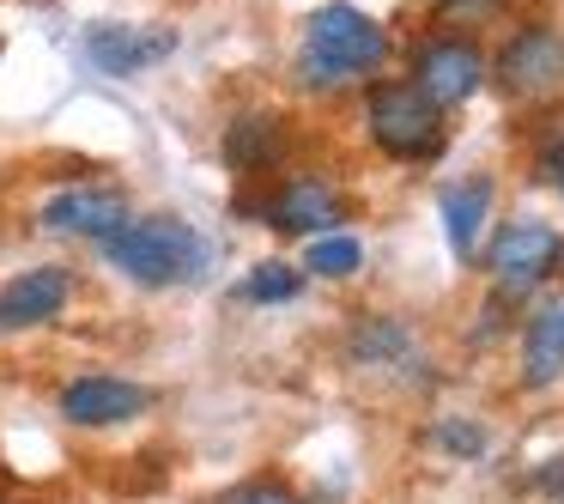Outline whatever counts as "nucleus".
I'll return each instance as SVG.
<instances>
[{
    "label": "nucleus",
    "instance_id": "nucleus-1",
    "mask_svg": "<svg viewBox=\"0 0 564 504\" xmlns=\"http://www.w3.org/2000/svg\"><path fill=\"white\" fill-rule=\"evenodd\" d=\"M98 249L122 280L147 286V292L200 286L207 268H213V244L188 219H176V213H128Z\"/></svg>",
    "mask_w": 564,
    "mask_h": 504
},
{
    "label": "nucleus",
    "instance_id": "nucleus-2",
    "mask_svg": "<svg viewBox=\"0 0 564 504\" xmlns=\"http://www.w3.org/2000/svg\"><path fill=\"white\" fill-rule=\"evenodd\" d=\"M382 62H389V31L370 13L346 7V0H328V7L310 13L292 67H297V86L304 92H340V86L370 79Z\"/></svg>",
    "mask_w": 564,
    "mask_h": 504
},
{
    "label": "nucleus",
    "instance_id": "nucleus-3",
    "mask_svg": "<svg viewBox=\"0 0 564 504\" xmlns=\"http://www.w3.org/2000/svg\"><path fill=\"white\" fill-rule=\"evenodd\" d=\"M365 128L389 159L425 164L443 152V110L413 86V79H377L365 92Z\"/></svg>",
    "mask_w": 564,
    "mask_h": 504
},
{
    "label": "nucleus",
    "instance_id": "nucleus-4",
    "mask_svg": "<svg viewBox=\"0 0 564 504\" xmlns=\"http://www.w3.org/2000/svg\"><path fill=\"white\" fill-rule=\"evenodd\" d=\"M564 268V237L546 219H510L486 249V274L503 298H528Z\"/></svg>",
    "mask_w": 564,
    "mask_h": 504
},
{
    "label": "nucleus",
    "instance_id": "nucleus-5",
    "mask_svg": "<svg viewBox=\"0 0 564 504\" xmlns=\"http://www.w3.org/2000/svg\"><path fill=\"white\" fill-rule=\"evenodd\" d=\"M79 55H86L91 74L104 79H140L159 62L176 55V31L171 25H147V19H104L79 37Z\"/></svg>",
    "mask_w": 564,
    "mask_h": 504
},
{
    "label": "nucleus",
    "instance_id": "nucleus-6",
    "mask_svg": "<svg viewBox=\"0 0 564 504\" xmlns=\"http://www.w3.org/2000/svg\"><path fill=\"white\" fill-rule=\"evenodd\" d=\"M152 407V389L134 377H116V371H86V377H67L62 395H55V414L79 431H110L128 426Z\"/></svg>",
    "mask_w": 564,
    "mask_h": 504
},
{
    "label": "nucleus",
    "instance_id": "nucleus-7",
    "mask_svg": "<svg viewBox=\"0 0 564 504\" xmlns=\"http://www.w3.org/2000/svg\"><path fill=\"white\" fill-rule=\"evenodd\" d=\"M498 86L516 104H546L564 92V37L552 25H522L498 50Z\"/></svg>",
    "mask_w": 564,
    "mask_h": 504
},
{
    "label": "nucleus",
    "instance_id": "nucleus-8",
    "mask_svg": "<svg viewBox=\"0 0 564 504\" xmlns=\"http://www.w3.org/2000/svg\"><path fill=\"white\" fill-rule=\"evenodd\" d=\"M67 304H74V268L37 261V268L13 274V280L0 286V334L50 329L55 317H67Z\"/></svg>",
    "mask_w": 564,
    "mask_h": 504
},
{
    "label": "nucleus",
    "instance_id": "nucleus-9",
    "mask_svg": "<svg viewBox=\"0 0 564 504\" xmlns=\"http://www.w3.org/2000/svg\"><path fill=\"white\" fill-rule=\"evenodd\" d=\"M122 219H128V195L110 183H67L37 207V225L50 237H86V244H104Z\"/></svg>",
    "mask_w": 564,
    "mask_h": 504
},
{
    "label": "nucleus",
    "instance_id": "nucleus-10",
    "mask_svg": "<svg viewBox=\"0 0 564 504\" xmlns=\"http://www.w3.org/2000/svg\"><path fill=\"white\" fill-rule=\"evenodd\" d=\"M413 86L425 92L437 110H455V104H467L486 86V55L467 37H431L413 50Z\"/></svg>",
    "mask_w": 564,
    "mask_h": 504
},
{
    "label": "nucleus",
    "instance_id": "nucleus-11",
    "mask_svg": "<svg viewBox=\"0 0 564 504\" xmlns=\"http://www.w3.org/2000/svg\"><path fill=\"white\" fill-rule=\"evenodd\" d=\"M340 219H346V201L328 176H285L261 201V225H273L285 237H328V232H340Z\"/></svg>",
    "mask_w": 564,
    "mask_h": 504
},
{
    "label": "nucleus",
    "instance_id": "nucleus-12",
    "mask_svg": "<svg viewBox=\"0 0 564 504\" xmlns=\"http://www.w3.org/2000/svg\"><path fill=\"white\" fill-rule=\"evenodd\" d=\"M219 147H225V164H231L237 176H261V171H273L280 152H285V122L273 110H243V116L225 122Z\"/></svg>",
    "mask_w": 564,
    "mask_h": 504
},
{
    "label": "nucleus",
    "instance_id": "nucleus-13",
    "mask_svg": "<svg viewBox=\"0 0 564 504\" xmlns=\"http://www.w3.org/2000/svg\"><path fill=\"white\" fill-rule=\"evenodd\" d=\"M443 213V237H449V256L455 261H474L479 256V237H486V219H491V183L474 176V183H449L437 201Z\"/></svg>",
    "mask_w": 564,
    "mask_h": 504
},
{
    "label": "nucleus",
    "instance_id": "nucleus-14",
    "mask_svg": "<svg viewBox=\"0 0 564 504\" xmlns=\"http://www.w3.org/2000/svg\"><path fill=\"white\" fill-rule=\"evenodd\" d=\"M564 377V304H540L522 329V383L546 389Z\"/></svg>",
    "mask_w": 564,
    "mask_h": 504
},
{
    "label": "nucleus",
    "instance_id": "nucleus-15",
    "mask_svg": "<svg viewBox=\"0 0 564 504\" xmlns=\"http://www.w3.org/2000/svg\"><path fill=\"white\" fill-rule=\"evenodd\" d=\"M352 358L358 365H406L413 358V334L394 317H370L352 329Z\"/></svg>",
    "mask_w": 564,
    "mask_h": 504
},
{
    "label": "nucleus",
    "instance_id": "nucleus-16",
    "mask_svg": "<svg viewBox=\"0 0 564 504\" xmlns=\"http://www.w3.org/2000/svg\"><path fill=\"white\" fill-rule=\"evenodd\" d=\"M304 268L316 274V280H352L358 268H365V244L346 232H328V237H310L304 249Z\"/></svg>",
    "mask_w": 564,
    "mask_h": 504
},
{
    "label": "nucleus",
    "instance_id": "nucleus-17",
    "mask_svg": "<svg viewBox=\"0 0 564 504\" xmlns=\"http://www.w3.org/2000/svg\"><path fill=\"white\" fill-rule=\"evenodd\" d=\"M297 292H304V274H297L292 261H256V268L243 274V286H237L243 304H292Z\"/></svg>",
    "mask_w": 564,
    "mask_h": 504
},
{
    "label": "nucleus",
    "instance_id": "nucleus-18",
    "mask_svg": "<svg viewBox=\"0 0 564 504\" xmlns=\"http://www.w3.org/2000/svg\"><path fill=\"white\" fill-rule=\"evenodd\" d=\"M213 504H304V498H297L285 480H237V486H225Z\"/></svg>",
    "mask_w": 564,
    "mask_h": 504
},
{
    "label": "nucleus",
    "instance_id": "nucleus-19",
    "mask_svg": "<svg viewBox=\"0 0 564 504\" xmlns=\"http://www.w3.org/2000/svg\"><path fill=\"white\" fill-rule=\"evenodd\" d=\"M437 438H443V450H455V455H479V450H486V431H479V426H443Z\"/></svg>",
    "mask_w": 564,
    "mask_h": 504
},
{
    "label": "nucleus",
    "instance_id": "nucleus-20",
    "mask_svg": "<svg viewBox=\"0 0 564 504\" xmlns=\"http://www.w3.org/2000/svg\"><path fill=\"white\" fill-rule=\"evenodd\" d=\"M540 176H546V183H552V189H558V195H564V135L552 140L546 152H540Z\"/></svg>",
    "mask_w": 564,
    "mask_h": 504
},
{
    "label": "nucleus",
    "instance_id": "nucleus-21",
    "mask_svg": "<svg viewBox=\"0 0 564 504\" xmlns=\"http://www.w3.org/2000/svg\"><path fill=\"white\" fill-rule=\"evenodd\" d=\"M546 480H552V504H564V468H552Z\"/></svg>",
    "mask_w": 564,
    "mask_h": 504
}]
</instances>
